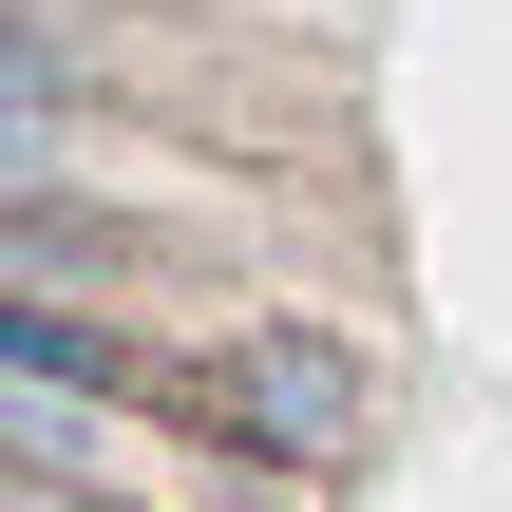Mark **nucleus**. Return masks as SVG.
Instances as JSON below:
<instances>
[{
	"label": "nucleus",
	"mask_w": 512,
	"mask_h": 512,
	"mask_svg": "<svg viewBox=\"0 0 512 512\" xmlns=\"http://www.w3.org/2000/svg\"><path fill=\"white\" fill-rule=\"evenodd\" d=\"M171 418L228 456V475H361L380 456V342L323 323V304H228L171 380Z\"/></svg>",
	"instance_id": "nucleus-1"
},
{
	"label": "nucleus",
	"mask_w": 512,
	"mask_h": 512,
	"mask_svg": "<svg viewBox=\"0 0 512 512\" xmlns=\"http://www.w3.org/2000/svg\"><path fill=\"white\" fill-rule=\"evenodd\" d=\"M0 512H133V494H57V475H19V494H0Z\"/></svg>",
	"instance_id": "nucleus-2"
}]
</instances>
